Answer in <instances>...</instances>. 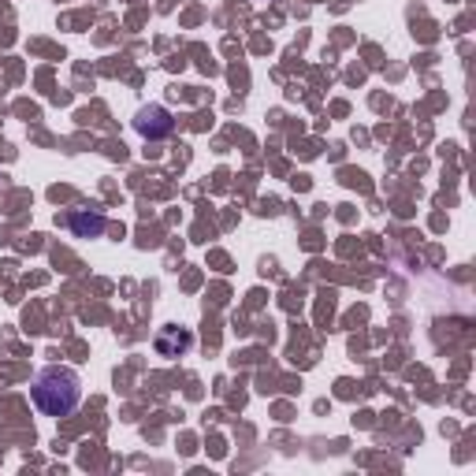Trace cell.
<instances>
[{"label":"cell","mask_w":476,"mask_h":476,"mask_svg":"<svg viewBox=\"0 0 476 476\" xmlns=\"http://www.w3.org/2000/svg\"><path fill=\"white\" fill-rule=\"evenodd\" d=\"M30 394H34V406L42 410L45 417H67V413H74V406L82 402L79 372L64 369V365H49V369H42L34 376Z\"/></svg>","instance_id":"cell-1"},{"label":"cell","mask_w":476,"mask_h":476,"mask_svg":"<svg viewBox=\"0 0 476 476\" xmlns=\"http://www.w3.org/2000/svg\"><path fill=\"white\" fill-rule=\"evenodd\" d=\"M135 127H138V135H142V138L157 142V138H168V135H171V127H176V123H171V112H168V108L149 105V108H142V112H138Z\"/></svg>","instance_id":"cell-2"},{"label":"cell","mask_w":476,"mask_h":476,"mask_svg":"<svg viewBox=\"0 0 476 476\" xmlns=\"http://www.w3.org/2000/svg\"><path fill=\"white\" fill-rule=\"evenodd\" d=\"M67 227H71L74 235H82V238H98L105 231V216L101 213H86V208H82V213H71L67 216Z\"/></svg>","instance_id":"cell-3"},{"label":"cell","mask_w":476,"mask_h":476,"mask_svg":"<svg viewBox=\"0 0 476 476\" xmlns=\"http://www.w3.org/2000/svg\"><path fill=\"white\" fill-rule=\"evenodd\" d=\"M186 347H190V335H186V332H179V328H164V332L157 335V350H160L164 357L183 354Z\"/></svg>","instance_id":"cell-4"}]
</instances>
